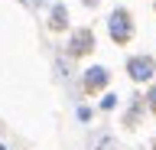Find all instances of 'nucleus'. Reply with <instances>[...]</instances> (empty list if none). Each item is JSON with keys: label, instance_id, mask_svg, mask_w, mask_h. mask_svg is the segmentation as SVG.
<instances>
[{"label": "nucleus", "instance_id": "f257e3e1", "mask_svg": "<svg viewBox=\"0 0 156 150\" xmlns=\"http://www.w3.org/2000/svg\"><path fill=\"white\" fill-rule=\"evenodd\" d=\"M133 16H130V10L127 7H114L111 10V16H107V33H111V39L117 42V46H127V42L133 39Z\"/></svg>", "mask_w": 156, "mask_h": 150}, {"label": "nucleus", "instance_id": "f03ea898", "mask_svg": "<svg viewBox=\"0 0 156 150\" xmlns=\"http://www.w3.org/2000/svg\"><path fill=\"white\" fill-rule=\"evenodd\" d=\"M127 75L133 85H143V82H153L156 75V59L150 52H140V56H130L127 59Z\"/></svg>", "mask_w": 156, "mask_h": 150}, {"label": "nucleus", "instance_id": "7ed1b4c3", "mask_svg": "<svg viewBox=\"0 0 156 150\" xmlns=\"http://www.w3.org/2000/svg\"><path fill=\"white\" fill-rule=\"evenodd\" d=\"M68 56L72 59H85V56H91L94 52V33L88 30V26H78L75 33H72V39H68Z\"/></svg>", "mask_w": 156, "mask_h": 150}, {"label": "nucleus", "instance_id": "20e7f679", "mask_svg": "<svg viewBox=\"0 0 156 150\" xmlns=\"http://www.w3.org/2000/svg\"><path fill=\"white\" fill-rule=\"evenodd\" d=\"M107 82H111V72L104 69V65H91V69L81 75V85H85L88 95H98V91L107 88Z\"/></svg>", "mask_w": 156, "mask_h": 150}, {"label": "nucleus", "instance_id": "39448f33", "mask_svg": "<svg viewBox=\"0 0 156 150\" xmlns=\"http://www.w3.org/2000/svg\"><path fill=\"white\" fill-rule=\"evenodd\" d=\"M49 30H52V33L68 30V10H65V3H52V10H49Z\"/></svg>", "mask_w": 156, "mask_h": 150}, {"label": "nucleus", "instance_id": "423d86ee", "mask_svg": "<svg viewBox=\"0 0 156 150\" xmlns=\"http://www.w3.org/2000/svg\"><path fill=\"white\" fill-rule=\"evenodd\" d=\"M88 150H117V140L111 130H94L88 137Z\"/></svg>", "mask_w": 156, "mask_h": 150}, {"label": "nucleus", "instance_id": "0eeeda50", "mask_svg": "<svg viewBox=\"0 0 156 150\" xmlns=\"http://www.w3.org/2000/svg\"><path fill=\"white\" fill-rule=\"evenodd\" d=\"M140 114H143V98L136 95L133 104H130V111H127V118H124V127H127V130H136V121H140Z\"/></svg>", "mask_w": 156, "mask_h": 150}, {"label": "nucleus", "instance_id": "6e6552de", "mask_svg": "<svg viewBox=\"0 0 156 150\" xmlns=\"http://www.w3.org/2000/svg\"><path fill=\"white\" fill-rule=\"evenodd\" d=\"M91 118H94V111H91V108H85V104H78V121H85V124H88Z\"/></svg>", "mask_w": 156, "mask_h": 150}, {"label": "nucleus", "instance_id": "1a4fd4ad", "mask_svg": "<svg viewBox=\"0 0 156 150\" xmlns=\"http://www.w3.org/2000/svg\"><path fill=\"white\" fill-rule=\"evenodd\" d=\"M117 108V95H104V101H101V111H111Z\"/></svg>", "mask_w": 156, "mask_h": 150}, {"label": "nucleus", "instance_id": "9d476101", "mask_svg": "<svg viewBox=\"0 0 156 150\" xmlns=\"http://www.w3.org/2000/svg\"><path fill=\"white\" fill-rule=\"evenodd\" d=\"M146 101H150V111H153V114H156V85H153V88H150V95H146Z\"/></svg>", "mask_w": 156, "mask_h": 150}, {"label": "nucleus", "instance_id": "9b49d317", "mask_svg": "<svg viewBox=\"0 0 156 150\" xmlns=\"http://www.w3.org/2000/svg\"><path fill=\"white\" fill-rule=\"evenodd\" d=\"M81 3H85L88 10H94V7H98V3H101V0H81Z\"/></svg>", "mask_w": 156, "mask_h": 150}]
</instances>
